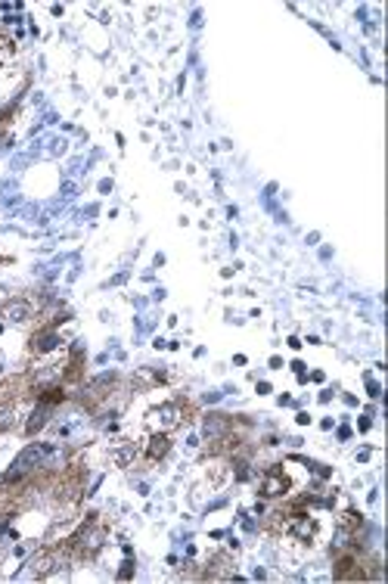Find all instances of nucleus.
Wrapping results in <instances>:
<instances>
[{
  "mask_svg": "<svg viewBox=\"0 0 388 584\" xmlns=\"http://www.w3.org/2000/svg\"><path fill=\"white\" fill-rule=\"evenodd\" d=\"M25 314H28V305H25V301H19V305H9V308H6V317H13V320H25Z\"/></svg>",
  "mask_w": 388,
  "mask_h": 584,
  "instance_id": "obj_1",
  "label": "nucleus"
}]
</instances>
